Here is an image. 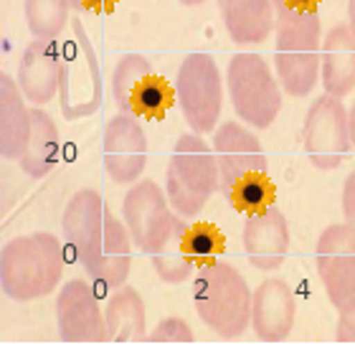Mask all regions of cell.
<instances>
[{
    "label": "cell",
    "mask_w": 355,
    "mask_h": 355,
    "mask_svg": "<svg viewBox=\"0 0 355 355\" xmlns=\"http://www.w3.org/2000/svg\"><path fill=\"white\" fill-rule=\"evenodd\" d=\"M64 244L76 264L99 284L122 287L132 266V236L127 223L117 221L104 198L92 188L71 196L61 218Z\"/></svg>",
    "instance_id": "6da1fadb"
},
{
    "label": "cell",
    "mask_w": 355,
    "mask_h": 355,
    "mask_svg": "<svg viewBox=\"0 0 355 355\" xmlns=\"http://www.w3.org/2000/svg\"><path fill=\"white\" fill-rule=\"evenodd\" d=\"M64 264H67L64 244L53 234L36 231L10 239L0 254L3 295L18 302L49 297L59 287Z\"/></svg>",
    "instance_id": "7a4b0ae2"
},
{
    "label": "cell",
    "mask_w": 355,
    "mask_h": 355,
    "mask_svg": "<svg viewBox=\"0 0 355 355\" xmlns=\"http://www.w3.org/2000/svg\"><path fill=\"white\" fill-rule=\"evenodd\" d=\"M252 300L244 274L226 261L200 266L193 282V304L198 318L223 340H236L252 325Z\"/></svg>",
    "instance_id": "3957f363"
},
{
    "label": "cell",
    "mask_w": 355,
    "mask_h": 355,
    "mask_svg": "<svg viewBox=\"0 0 355 355\" xmlns=\"http://www.w3.org/2000/svg\"><path fill=\"white\" fill-rule=\"evenodd\" d=\"M216 191H221V178L214 150L200 135H180L165 171V193L175 214L196 218Z\"/></svg>",
    "instance_id": "277c9868"
},
{
    "label": "cell",
    "mask_w": 355,
    "mask_h": 355,
    "mask_svg": "<svg viewBox=\"0 0 355 355\" xmlns=\"http://www.w3.org/2000/svg\"><path fill=\"white\" fill-rule=\"evenodd\" d=\"M322 61V23L318 13L279 18L274 69L282 89L292 96H307L320 79Z\"/></svg>",
    "instance_id": "5b68a950"
},
{
    "label": "cell",
    "mask_w": 355,
    "mask_h": 355,
    "mask_svg": "<svg viewBox=\"0 0 355 355\" xmlns=\"http://www.w3.org/2000/svg\"><path fill=\"white\" fill-rule=\"evenodd\" d=\"M234 112L254 130H266L282 112V84L259 53H234L226 67Z\"/></svg>",
    "instance_id": "8992f818"
},
{
    "label": "cell",
    "mask_w": 355,
    "mask_h": 355,
    "mask_svg": "<svg viewBox=\"0 0 355 355\" xmlns=\"http://www.w3.org/2000/svg\"><path fill=\"white\" fill-rule=\"evenodd\" d=\"M74 41L61 49L59 99L67 119H84L99 112L104 99L102 69L87 31L79 21H71Z\"/></svg>",
    "instance_id": "52a82bcc"
},
{
    "label": "cell",
    "mask_w": 355,
    "mask_h": 355,
    "mask_svg": "<svg viewBox=\"0 0 355 355\" xmlns=\"http://www.w3.org/2000/svg\"><path fill=\"white\" fill-rule=\"evenodd\" d=\"M175 102L196 135H211L223 107V79L211 53L196 51L178 69Z\"/></svg>",
    "instance_id": "ba28073f"
},
{
    "label": "cell",
    "mask_w": 355,
    "mask_h": 355,
    "mask_svg": "<svg viewBox=\"0 0 355 355\" xmlns=\"http://www.w3.org/2000/svg\"><path fill=\"white\" fill-rule=\"evenodd\" d=\"M122 216L132 244L150 257L173 236L178 223L168 193L155 180H140L130 185V191L122 198Z\"/></svg>",
    "instance_id": "9c48e42d"
},
{
    "label": "cell",
    "mask_w": 355,
    "mask_h": 355,
    "mask_svg": "<svg viewBox=\"0 0 355 355\" xmlns=\"http://www.w3.org/2000/svg\"><path fill=\"white\" fill-rule=\"evenodd\" d=\"M302 142L310 163L320 171H335L348 155L350 125L345 104L333 94H322L310 104L302 127Z\"/></svg>",
    "instance_id": "30bf717a"
},
{
    "label": "cell",
    "mask_w": 355,
    "mask_h": 355,
    "mask_svg": "<svg viewBox=\"0 0 355 355\" xmlns=\"http://www.w3.org/2000/svg\"><path fill=\"white\" fill-rule=\"evenodd\" d=\"M320 282L335 310L355 302V229L350 223L327 226L315 246Z\"/></svg>",
    "instance_id": "8fae6325"
},
{
    "label": "cell",
    "mask_w": 355,
    "mask_h": 355,
    "mask_svg": "<svg viewBox=\"0 0 355 355\" xmlns=\"http://www.w3.org/2000/svg\"><path fill=\"white\" fill-rule=\"evenodd\" d=\"M104 173L112 183L132 185L148 163V137L135 114L119 112L104 127Z\"/></svg>",
    "instance_id": "7c38bea8"
},
{
    "label": "cell",
    "mask_w": 355,
    "mask_h": 355,
    "mask_svg": "<svg viewBox=\"0 0 355 355\" xmlns=\"http://www.w3.org/2000/svg\"><path fill=\"white\" fill-rule=\"evenodd\" d=\"M56 322L64 343H107V320L94 289L84 279H71L56 297Z\"/></svg>",
    "instance_id": "4fadbf2b"
},
{
    "label": "cell",
    "mask_w": 355,
    "mask_h": 355,
    "mask_svg": "<svg viewBox=\"0 0 355 355\" xmlns=\"http://www.w3.org/2000/svg\"><path fill=\"white\" fill-rule=\"evenodd\" d=\"M214 155L218 163L221 191L226 193L231 185L252 173H269L264 148L259 137L241 122H223L214 132Z\"/></svg>",
    "instance_id": "5bb4252c"
},
{
    "label": "cell",
    "mask_w": 355,
    "mask_h": 355,
    "mask_svg": "<svg viewBox=\"0 0 355 355\" xmlns=\"http://www.w3.org/2000/svg\"><path fill=\"white\" fill-rule=\"evenodd\" d=\"M297 300L284 279L269 277L257 287L252 300V327L264 343H282L292 333Z\"/></svg>",
    "instance_id": "9a60e30c"
},
{
    "label": "cell",
    "mask_w": 355,
    "mask_h": 355,
    "mask_svg": "<svg viewBox=\"0 0 355 355\" xmlns=\"http://www.w3.org/2000/svg\"><path fill=\"white\" fill-rule=\"evenodd\" d=\"M241 241H244L246 259L257 269L274 272V269H279L289 252L287 218L277 206L264 208L261 214L246 216Z\"/></svg>",
    "instance_id": "2e32d148"
},
{
    "label": "cell",
    "mask_w": 355,
    "mask_h": 355,
    "mask_svg": "<svg viewBox=\"0 0 355 355\" xmlns=\"http://www.w3.org/2000/svg\"><path fill=\"white\" fill-rule=\"evenodd\" d=\"M61 79V49L53 41H31L18 61L15 82L23 96L36 107H44L59 94Z\"/></svg>",
    "instance_id": "e0dca14e"
},
{
    "label": "cell",
    "mask_w": 355,
    "mask_h": 355,
    "mask_svg": "<svg viewBox=\"0 0 355 355\" xmlns=\"http://www.w3.org/2000/svg\"><path fill=\"white\" fill-rule=\"evenodd\" d=\"M320 79L325 94L338 99L348 96L355 89V36L348 23H338L322 38V61Z\"/></svg>",
    "instance_id": "ac0fdd59"
},
{
    "label": "cell",
    "mask_w": 355,
    "mask_h": 355,
    "mask_svg": "<svg viewBox=\"0 0 355 355\" xmlns=\"http://www.w3.org/2000/svg\"><path fill=\"white\" fill-rule=\"evenodd\" d=\"M26 96L8 71L0 74V155L3 160H21L31 135V112Z\"/></svg>",
    "instance_id": "d6986e66"
},
{
    "label": "cell",
    "mask_w": 355,
    "mask_h": 355,
    "mask_svg": "<svg viewBox=\"0 0 355 355\" xmlns=\"http://www.w3.org/2000/svg\"><path fill=\"white\" fill-rule=\"evenodd\" d=\"M218 10L234 44H264L272 36V0H218Z\"/></svg>",
    "instance_id": "ffe728a7"
},
{
    "label": "cell",
    "mask_w": 355,
    "mask_h": 355,
    "mask_svg": "<svg viewBox=\"0 0 355 355\" xmlns=\"http://www.w3.org/2000/svg\"><path fill=\"white\" fill-rule=\"evenodd\" d=\"M107 340L110 343H142L148 340V320H145V302L135 287H117L110 297L107 310Z\"/></svg>",
    "instance_id": "44dd1931"
},
{
    "label": "cell",
    "mask_w": 355,
    "mask_h": 355,
    "mask_svg": "<svg viewBox=\"0 0 355 355\" xmlns=\"http://www.w3.org/2000/svg\"><path fill=\"white\" fill-rule=\"evenodd\" d=\"M56 157H59V127L49 112L36 107L31 110V135L18 163L26 175L44 178L56 165Z\"/></svg>",
    "instance_id": "7402d4cb"
},
{
    "label": "cell",
    "mask_w": 355,
    "mask_h": 355,
    "mask_svg": "<svg viewBox=\"0 0 355 355\" xmlns=\"http://www.w3.org/2000/svg\"><path fill=\"white\" fill-rule=\"evenodd\" d=\"M185 226L188 223L178 218L173 236L153 254V266H155L157 277L168 284H180V282L191 279L193 269H196V261L185 249Z\"/></svg>",
    "instance_id": "603a6c76"
},
{
    "label": "cell",
    "mask_w": 355,
    "mask_h": 355,
    "mask_svg": "<svg viewBox=\"0 0 355 355\" xmlns=\"http://www.w3.org/2000/svg\"><path fill=\"white\" fill-rule=\"evenodd\" d=\"M69 0H23L28 31L38 41H56L69 26Z\"/></svg>",
    "instance_id": "cb8c5ba5"
},
{
    "label": "cell",
    "mask_w": 355,
    "mask_h": 355,
    "mask_svg": "<svg viewBox=\"0 0 355 355\" xmlns=\"http://www.w3.org/2000/svg\"><path fill=\"white\" fill-rule=\"evenodd\" d=\"M223 196H226L234 211L244 216H254L261 214L264 208L274 206L277 193H274V183L269 173H252V175H244L241 180H236Z\"/></svg>",
    "instance_id": "d4e9b609"
},
{
    "label": "cell",
    "mask_w": 355,
    "mask_h": 355,
    "mask_svg": "<svg viewBox=\"0 0 355 355\" xmlns=\"http://www.w3.org/2000/svg\"><path fill=\"white\" fill-rule=\"evenodd\" d=\"M150 74H155L153 64L142 53H125L117 61L114 74H112V94H114V102H117L119 112L130 114V99H132L135 89L140 87Z\"/></svg>",
    "instance_id": "484cf974"
},
{
    "label": "cell",
    "mask_w": 355,
    "mask_h": 355,
    "mask_svg": "<svg viewBox=\"0 0 355 355\" xmlns=\"http://www.w3.org/2000/svg\"><path fill=\"white\" fill-rule=\"evenodd\" d=\"M173 104V89L163 76L150 74L140 87L135 89L132 99H130V114L145 119H160Z\"/></svg>",
    "instance_id": "4316f807"
},
{
    "label": "cell",
    "mask_w": 355,
    "mask_h": 355,
    "mask_svg": "<svg viewBox=\"0 0 355 355\" xmlns=\"http://www.w3.org/2000/svg\"><path fill=\"white\" fill-rule=\"evenodd\" d=\"M185 249L193 257L196 266H208L218 261L221 252L226 249V239L211 223H188L185 226Z\"/></svg>",
    "instance_id": "83f0119b"
},
{
    "label": "cell",
    "mask_w": 355,
    "mask_h": 355,
    "mask_svg": "<svg viewBox=\"0 0 355 355\" xmlns=\"http://www.w3.org/2000/svg\"><path fill=\"white\" fill-rule=\"evenodd\" d=\"M193 330L183 318H165L155 325L153 333H148V340L153 343H193Z\"/></svg>",
    "instance_id": "f1b7e54d"
},
{
    "label": "cell",
    "mask_w": 355,
    "mask_h": 355,
    "mask_svg": "<svg viewBox=\"0 0 355 355\" xmlns=\"http://www.w3.org/2000/svg\"><path fill=\"white\" fill-rule=\"evenodd\" d=\"M322 0H272L274 18H297V15H310L318 13Z\"/></svg>",
    "instance_id": "f546056e"
},
{
    "label": "cell",
    "mask_w": 355,
    "mask_h": 355,
    "mask_svg": "<svg viewBox=\"0 0 355 355\" xmlns=\"http://www.w3.org/2000/svg\"><path fill=\"white\" fill-rule=\"evenodd\" d=\"M338 327H335V338L340 343H355V302L338 310Z\"/></svg>",
    "instance_id": "4dcf8cb0"
},
{
    "label": "cell",
    "mask_w": 355,
    "mask_h": 355,
    "mask_svg": "<svg viewBox=\"0 0 355 355\" xmlns=\"http://www.w3.org/2000/svg\"><path fill=\"white\" fill-rule=\"evenodd\" d=\"M119 0H69V6L74 8L76 13H110L114 10Z\"/></svg>",
    "instance_id": "1f68e13d"
},
{
    "label": "cell",
    "mask_w": 355,
    "mask_h": 355,
    "mask_svg": "<svg viewBox=\"0 0 355 355\" xmlns=\"http://www.w3.org/2000/svg\"><path fill=\"white\" fill-rule=\"evenodd\" d=\"M343 214H345V221L355 229V171L345 178V185H343Z\"/></svg>",
    "instance_id": "d6a6232c"
},
{
    "label": "cell",
    "mask_w": 355,
    "mask_h": 355,
    "mask_svg": "<svg viewBox=\"0 0 355 355\" xmlns=\"http://www.w3.org/2000/svg\"><path fill=\"white\" fill-rule=\"evenodd\" d=\"M348 125H350V142H353V148H355V104L348 112Z\"/></svg>",
    "instance_id": "836d02e7"
},
{
    "label": "cell",
    "mask_w": 355,
    "mask_h": 355,
    "mask_svg": "<svg viewBox=\"0 0 355 355\" xmlns=\"http://www.w3.org/2000/svg\"><path fill=\"white\" fill-rule=\"evenodd\" d=\"M348 26L355 36V0H348Z\"/></svg>",
    "instance_id": "e575fe53"
},
{
    "label": "cell",
    "mask_w": 355,
    "mask_h": 355,
    "mask_svg": "<svg viewBox=\"0 0 355 355\" xmlns=\"http://www.w3.org/2000/svg\"><path fill=\"white\" fill-rule=\"evenodd\" d=\"M180 3H183V6H203V3H206V0H180Z\"/></svg>",
    "instance_id": "d590c367"
}]
</instances>
